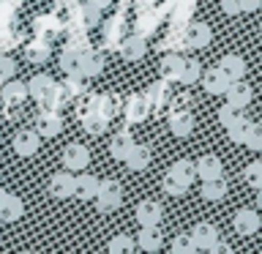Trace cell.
<instances>
[{"mask_svg":"<svg viewBox=\"0 0 262 254\" xmlns=\"http://www.w3.org/2000/svg\"><path fill=\"white\" fill-rule=\"evenodd\" d=\"M93 200L98 202V210L101 213H112L123 205V188H120L118 180H101Z\"/></svg>","mask_w":262,"mask_h":254,"instance_id":"obj_1","label":"cell"},{"mask_svg":"<svg viewBox=\"0 0 262 254\" xmlns=\"http://www.w3.org/2000/svg\"><path fill=\"white\" fill-rule=\"evenodd\" d=\"M60 161H63V170L79 172V170H85L88 164H90V151H88L85 145H79V142H71V145H66Z\"/></svg>","mask_w":262,"mask_h":254,"instance_id":"obj_2","label":"cell"},{"mask_svg":"<svg viewBox=\"0 0 262 254\" xmlns=\"http://www.w3.org/2000/svg\"><path fill=\"white\" fill-rule=\"evenodd\" d=\"M200 82H202V88L208 90V93L224 96V90H227V85H229V77L219 69V66H213V69H208V71L200 74Z\"/></svg>","mask_w":262,"mask_h":254,"instance_id":"obj_3","label":"cell"},{"mask_svg":"<svg viewBox=\"0 0 262 254\" xmlns=\"http://www.w3.org/2000/svg\"><path fill=\"white\" fill-rule=\"evenodd\" d=\"M194 170H196V175H200L202 180H213V178L224 175V164H221V159H219V156H213V153L200 156V159L194 161Z\"/></svg>","mask_w":262,"mask_h":254,"instance_id":"obj_4","label":"cell"},{"mask_svg":"<svg viewBox=\"0 0 262 254\" xmlns=\"http://www.w3.org/2000/svg\"><path fill=\"white\" fill-rule=\"evenodd\" d=\"M49 192H52V197H57V200L74 197V172H69V170L55 172V175L49 178Z\"/></svg>","mask_w":262,"mask_h":254,"instance_id":"obj_5","label":"cell"},{"mask_svg":"<svg viewBox=\"0 0 262 254\" xmlns=\"http://www.w3.org/2000/svg\"><path fill=\"white\" fill-rule=\"evenodd\" d=\"M164 219V208L153 200H142L137 205V221L142 227H159Z\"/></svg>","mask_w":262,"mask_h":254,"instance_id":"obj_6","label":"cell"},{"mask_svg":"<svg viewBox=\"0 0 262 254\" xmlns=\"http://www.w3.org/2000/svg\"><path fill=\"white\" fill-rule=\"evenodd\" d=\"M232 227L237 235H254L259 229V213L254 208H241L232 219Z\"/></svg>","mask_w":262,"mask_h":254,"instance_id":"obj_7","label":"cell"},{"mask_svg":"<svg viewBox=\"0 0 262 254\" xmlns=\"http://www.w3.org/2000/svg\"><path fill=\"white\" fill-rule=\"evenodd\" d=\"M224 96H227V101H229V104H235V107H249V104H251L254 90H251L249 82H243V79H232V82L227 85Z\"/></svg>","mask_w":262,"mask_h":254,"instance_id":"obj_8","label":"cell"},{"mask_svg":"<svg viewBox=\"0 0 262 254\" xmlns=\"http://www.w3.org/2000/svg\"><path fill=\"white\" fill-rule=\"evenodd\" d=\"M98 183H101V180L96 175L79 170V175L74 178V197H79V200H93L96 192H98Z\"/></svg>","mask_w":262,"mask_h":254,"instance_id":"obj_9","label":"cell"},{"mask_svg":"<svg viewBox=\"0 0 262 254\" xmlns=\"http://www.w3.org/2000/svg\"><path fill=\"white\" fill-rule=\"evenodd\" d=\"M38 145H41V137L30 129H22L19 134L14 137V153L16 156H33L38 151Z\"/></svg>","mask_w":262,"mask_h":254,"instance_id":"obj_10","label":"cell"},{"mask_svg":"<svg viewBox=\"0 0 262 254\" xmlns=\"http://www.w3.org/2000/svg\"><path fill=\"white\" fill-rule=\"evenodd\" d=\"M22 210H25V205L19 197H14V194H8L0 188V219L3 221H16L22 216Z\"/></svg>","mask_w":262,"mask_h":254,"instance_id":"obj_11","label":"cell"},{"mask_svg":"<svg viewBox=\"0 0 262 254\" xmlns=\"http://www.w3.org/2000/svg\"><path fill=\"white\" fill-rule=\"evenodd\" d=\"M0 98L8 104V107H16V104H22L25 98H28V85H22L19 79H6L3 82V90H0Z\"/></svg>","mask_w":262,"mask_h":254,"instance_id":"obj_12","label":"cell"},{"mask_svg":"<svg viewBox=\"0 0 262 254\" xmlns=\"http://www.w3.org/2000/svg\"><path fill=\"white\" fill-rule=\"evenodd\" d=\"M60 129H63V123H60V118L52 112V110H41V115L36 118V134L41 137H57L60 134Z\"/></svg>","mask_w":262,"mask_h":254,"instance_id":"obj_13","label":"cell"},{"mask_svg":"<svg viewBox=\"0 0 262 254\" xmlns=\"http://www.w3.org/2000/svg\"><path fill=\"white\" fill-rule=\"evenodd\" d=\"M169 129L175 137H188L194 131V115L188 110H175L169 115Z\"/></svg>","mask_w":262,"mask_h":254,"instance_id":"obj_14","label":"cell"},{"mask_svg":"<svg viewBox=\"0 0 262 254\" xmlns=\"http://www.w3.org/2000/svg\"><path fill=\"white\" fill-rule=\"evenodd\" d=\"M104 69V57L98 55V52H90V47L85 49V52L79 55V71H77V77H96L98 71Z\"/></svg>","mask_w":262,"mask_h":254,"instance_id":"obj_15","label":"cell"},{"mask_svg":"<svg viewBox=\"0 0 262 254\" xmlns=\"http://www.w3.org/2000/svg\"><path fill=\"white\" fill-rule=\"evenodd\" d=\"M188 235H191V241L196 243V249H205V251H208V246L213 241H219V229L213 227L210 221H200V224H196Z\"/></svg>","mask_w":262,"mask_h":254,"instance_id":"obj_16","label":"cell"},{"mask_svg":"<svg viewBox=\"0 0 262 254\" xmlns=\"http://www.w3.org/2000/svg\"><path fill=\"white\" fill-rule=\"evenodd\" d=\"M147 112H150V98H147V96H131L126 101V118H128V123L145 120Z\"/></svg>","mask_w":262,"mask_h":254,"instance_id":"obj_17","label":"cell"},{"mask_svg":"<svg viewBox=\"0 0 262 254\" xmlns=\"http://www.w3.org/2000/svg\"><path fill=\"white\" fill-rule=\"evenodd\" d=\"M210 38H213V30H210V25H205V22H196L186 30V44L188 47L202 49V47L210 44Z\"/></svg>","mask_w":262,"mask_h":254,"instance_id":"obj_18","label":"cell"},{"mask_svg":"<svg viewBox=\"0 0 262 254\" xmlns=\"http://www.w3.org/2000/svg\"><path fill=\"white\" fill-rule=\"evenodd\" d=\"M145 52H147V41L139 36V33L128 36V38L120 44V55L126 57V60H139V57H145Z\"/></svg>","mask_w":262,"mask_h":254,"instance_id":"obj_19","label":"cell"},{"mask_svg":"<svg viewBox=\"0 0 262 254\" xmlns=\"http://www.w3.org/2000/svg\"><path fill=\"white\" fill-rule=\"evenodd\" d=\"M126 167L128 170H134V172H142L147 164H150V151H147L145 145H131L128 147V153H126Z\"/></svg>","mask_w":262,"mask_h":254,"instance_id":"obj_20","label":"cell"},{"mask_svg":"<svg viewBox=\"0 0 262 254\" xmlns=\"http://www.w3.org/2000/svg\"><path fill=\"white\" fill-rule=\"evenodd\" d=\"M134 243L142 251H159L161 249V232H159V227H142Z\"/></svg>","mask_w":262,"mask_h":254,"instance_id":"obj_21","label":"cell"},{"mask_svg":"<svg viewBox=\"0 0 262 254\" xmlns=\"http://www.w3.org/2000/svg\"><path fill=\"white\" fill-rule=\"evenodd\" d=\"M219 69L229 77V82H232V79H243V77H246V63H243V57H241V55H227V57H221Z\"/></svg>","mask_w":262,"mask_h":254,"instance_id":"obj_22","label":"cell"},{"mask_svg":"<svg viewBox=\"0 0 262 254\" xmlns=\"http://www.w3.org/2000/svg\"><path fill=\"white\" fill-rule=\"evenodd\" d=\"M202 74V66L196 57H183V66H180V74H178V82H183V85H194L196 79H200Z\"/></svg>","mask_w":262,"mask_h":254,"instance_id":"obj_23","label":"cell"},{"mask_svg":"<svg viewBox=\"0 0 262 254\" xmlns=\"http://www.w3.org/2000/svg\"><path fill=\"white\" fill-rule=\"evenodd\" d=\"M134 145V139H131L128 131H118V134L112 137V142H110V153H112V159H118L123 161L126 159V153H128V147Z\"/></svg>","mask_w":262,"mask_h":254,"instance_id":"obj_24","label":"cell"},{"mask_svg":"<svg viewBox=\"0 0 262 254\" xmlns=\"http://www.w3.org/2000/svg\"><path fill=\"white\" fill-rule=\"evenodd\" d=\"M169 175H175L180 183H186V186H191L194 183V178H196V170H194V161H188V159H180L175 161L169 167Z\"/></svg>","mask_w":262,"mask_h":254,"instance_id":"obj_25","label":"cell"},{"mask_svg":"<svg viewBox=\"0 0 262 254\" xmlns=\"http://www.w3.org/2000/svg\"><path fill=\"white\" fill-rule=\"evenodd\" d=\"M202 197L208 202H216V200H221V197L227 194V183H224V178H213V180H202Z\"/></svg>","mask_w":262,"mask_h":254,"instance_id":"obj_26","label":"cell"},{"mask_svg":"<svg viewBox=\"0 0 262 254\" xmlns=\"http://www.w3.org/2000/svg\"><path fill=\"white\" fill-rule=\"evenodd\" d=\"M55 82H52V77H47V74H38V77H33L30 82H28V96H33L36 101H41L47 93H49V88H52Z\"/></svg>","mask_w":262,"mask_h":254,"instance_id":"obj_27","label":"cell"},{"mask_svg":"<svg viewBox=\"0 0 262 254\" xmlns=\"http://www.w3.org/2000/svg\"><path fill=\"white\" fill-rule=\"evenodd\" d=\"M25 55H28L30 63H44L49 57V44L44 38H36L33 44H28V49H25Z\"/></svg>","mask_w":262,"mask_h":254,"instance_id":"obj_28","label":"cell"},{"mask_svg":"<svg viewBox=\"0 0 262 254\" xmlns=\"http://www.w3.org/2000/svg\"><path fill=\"white\" fill-rule=\"evenodd\" d=\"M180 66H183V57H180V55L161 57V77H164V79H178Z\"/></svg>","mask_w":262,"mask_h":254,"instance_id":"obj_29","label":"cell"},{"mask_svg":"<svg viewBox=\"0 0 262 254\" xmlns=\"http://www.w3.org/2000/svg\"><path fill=\"white\" fill-rule=\"evenodd\" d=\"M79 49H66V52H63V57H60V69L66 71V74H69V77H77V71H79Z\"/></svg>","mask_w":262,"mask_h":254,"instance_id":"obj_30","label":"cell"},{"mask_svg":"<svg viewBox=\"0 0 262 254\" xmlns=\"http://www.w3.org/2000/svg\"><path fill=\"white\" fill-rule=\"evenodd\" d=\"M249 123H251V120L243 115V118H237V120H232V123L227 126V134H229V139H232L235 145H243V137H246V129H249Z\"/></svg>","mask_w":262,"mask_h":254,"instance_id":"obj_31","label":"cell"},{"mask_svg":"<svg viewBox=\"0 0 262 254\" xmlns=\"http://www.w3.org/2000/svg\"><path fill=\"white\" fill-rule=\"evenodd\" d=\"M237 118H243V107H235V104H224V107H219V123L221 126H229L232 120H237Z\"/></svg>","mask_w":262,"mask_h":254,"instance_id":"obj_32","label":"cell"},{"mask_svg":"<svg viewBox=\"0 0 262 254\" xmlns=\"http://www.w3.org/2000/svg\"><path fill=\"white\" fill-rule=\"evenodd\" d=\"M134 249H137V243L128 235H118L110 241V254H131Z\"/></svg>","mask_w":262,"mask_h":254,"instance_id":"obj_33","label":"cell"},{"mask_svg":"<svg viewBox=\"0 0 262 254\" xmlns=\"http://www.w3.org/2000/svg\"><path fill=\"white\" fill-rule=\"evenodd\" d=\"M243 145L251 147V151H262V129L257 126V123H249L246 137H243Z\"/></svg>","mask_w":262,"mask_h":254,"instance_id":"obj_34","label":"cell"},{"mask_svg":"<svg viewBox=\"0 0 262 254\" xmlns=\"http://www.w3.org/2000/svg\"><path fill=\"white\" fill-rule=\"evenodd\" d=\"M82 120H85V129L90 131V134H101V131L106 129V118H104V115H98V112L82 115Z\"/></svg>","mask_w":262,"mask_h":254,"instance_id":"obj_35","label":"cell"},{"mask_svg":"<svg viewBox=\"0 0 262 254\" xmlns=\"http://www.w3.org/2000/svg\"><path fill=\"white\" fill-rule=\"evenodd\" d=\"M196 251V243L191 241V235H178L172 241V254H194Z\"/></svg>","mask_w":262,"mask_h":254,"instance_id":"obj_36","label":"cell"},{"mask_svg":"<svg viewBox=\"0 0 262 254\" xmlns=\"http://www.w3.org/2000/svg\"><path fill=\"white\" fill-rule=\"evenodd\" d=\"M246 183L251 188H262V161H251L246 167Z\"/></svg>","mask_w":262,"mask_h":254,"instance_id":"obj_37","label":"cell"},{"mask_svg":"<svg viewBox=\"0 0 262 254\" xmlns=\"http://www.w3.org/2000/svg\"><path fill=\"white\" fill-rule=\"evenodd\" d=\"M186 183H180V180L175 178V175H169V172H167V175H164V192H167V194H172V197H183L186 194Z\"/></svg>","mask_w":262,"mask_h":254,"instance_id":"obj_38","label":"cell"},{"mask_svg":"<svg viewBox=\"0 0 262 254\" xmlns=\"http://www.w3.org/2000/svg\"><path fill=\"white\" fill-rule=\"evenodd\" d=\"M98 11H101V8H96V6H85V8H82V16H79V19H82V25H85V28H96V25H98V19H101V14H98Z\"/></svg>","mask_w":262,"mask_h":254,"instance_id":"obj_39","label":"cell"},{"mask_svg":"<svg viewBox=\"0 0 262 254\" xmlns=\"http://www.w3.org/2000/svg\"><path fill=\"white\" fill-rule=\"evenodd\" d=\"M14 74H16V63H14V57H8V55H0V82L11 79Z\"/></svg>","mask_w":262,"mask_h":254,"instance_id":"obj_40","label":"cell"},{"mask_svg":"<svg viewBox=\"0 0 262 254\" xmlns=\"http://www.w3.org/2000/svg\"><path fill=\"white\" fill-rule=\"evenodd\" d=\"M221 11L229 14V16H237L241 14V3H237V0H221Z\"/></svg>","mask_w":262,"mask_h":254,"instance_id":"obj_41","label":"cell"},{"mask_svg":"<svg viewBox=\"0 0 262 254\" xmlns=\"http://www.w3.org/2000/svg\"><path fill=\"white\" fill-rule=\"evenodd\" d=\"M208 251H210V254H229V246L221 243V241H213V243L208 246Z\"/></svg>","mask_w":262,"mask_h":254,"instance_id":"obj_42","label":"cell"},{"mask_svg":"<svg viewBox=\"0 0 262 254\" xmlns=\"http://www.w3.org/2000/svg\"><path fill=\"white\" fill-rule=\"evenodd\" d=\"M237 3H241V11H257L262 0H237Z\"/></svg>","mask_w":262,"mask_h":254,"instance_id":"obj_43","label":"cell"},{"mask_svg":"<svg viewBox=\"0 0 262 254\" xmlns=\"http://www.w3.org/2000/svg\"><path fill=\"white\" fill-rule=\"evenodd\" d=\"M88 3H90V6H96V8H106V6L112 3V0H88Z\"/></svg>","mask_w":262,"mask_h":254,"instance_id":"obj_44","label":"cell"}]
</instances>
